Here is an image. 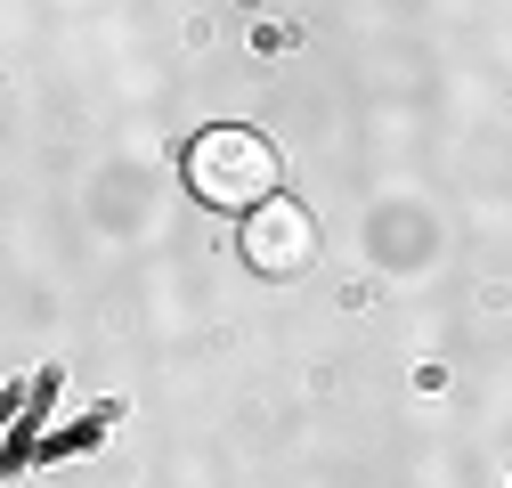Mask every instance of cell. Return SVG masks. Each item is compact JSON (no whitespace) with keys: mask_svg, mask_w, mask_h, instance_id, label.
<instances>
[{"mask_svg":"<svg viewBox=\"0 0 512 488\" xmlns=\"http://www.w3.org/2000/svg\"><path fill=\"white\" fill-rule=\"evenodd\" d=\"M317 261V220L285 196H269L261 212H244V269L252 277H301Z\"/></svg>","mask_w":512,"mask_h":488,"instance_id":"7a4b0ae2","label":"cell"},{"mask_svg":"<svg viewBox=\"0 0 512 488\" xmlns=\"http://www.w3.org/2000/svg\"><path fill=\"white\" fill-rule=\"evenodd\" d=\"M187 188H196V204H212V212H261L269 196H277V147L261 139V131H244V122H220V131H204V139H187Z\"/></svg>","mask_w":512,"mask_h":488,"instance_id":"6da1fadb","label":"cell"}]
</instances>
